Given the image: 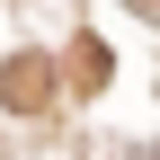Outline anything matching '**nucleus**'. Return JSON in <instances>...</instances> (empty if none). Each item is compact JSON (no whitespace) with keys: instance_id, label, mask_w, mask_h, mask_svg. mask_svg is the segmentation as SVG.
<instances>
[{"instance_id":"f03ea898","label":"nucleus","mask_w":160,"mask_h":160,"mask_svg":"<svg viewBox=\"0 0 160 160\" xmlns=\"http://www.w3.org/2000/svg\"><path fill=\"white\" fill-rule=\"evenodd\" d=\"M98 80H107V45L89 36V45H80V89H98Z\"/></svg>"},{"instance_id":"f257e3e1","label":"nucleus","mask_w":160,"mask_h":160,"mask_svg":"<svg viewBox=\"0 0 160 160\" xmlns=\"http://www.w3.org/2000/svg\"><path fill=\"white\" fill-rule=\"evenodd\" d=\"M45 98H53V62H45V53H9V62H0V107L36 116Z\"/></svg>"},{"instance_id":"7ed1b4c3","label":"nucleus","mask_w":160,"mask_h":160,"mask_svg":"<svg viewBox=\"0 0 160 160\" xmlns=\"http://www.w3.org/2000/svg\"><path fill=\"white\" fill-rule=\"evenodd\" d=\"M133 9H142V18H160V0H133Z\"/></svg>"}]
</instances>
